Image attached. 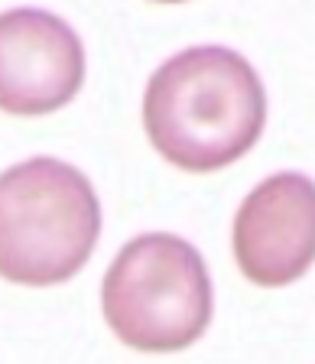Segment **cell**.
<instances>
[{"label": "cell", "instance_id": "cell-4", "mask_svg": "<svg viewBox=\"0 0 315 364\" xmlns=\"http://www.w3.org/2000/svg\"><path fill=\"white\" fill-rule=\"evenodd\" d=\"M240 273L267 289L289 287L315 257V186L302 173H277L247 192L231 225Z\"/></svg>", "mask_w": 315, "mask_h": 364}, {"label": "cell", "instance_id": "cell-5", "mask_svg": "<svg viewBox=\"0 0 315 364\" xmlns=\"http://www.w3.org/2000/svg\"><path fill=\"white\" fill-rule=\"evenodd\" d=\"M85 49L62 16L36 7L0 14V111L43 117L82 91Z\"/></svg>", "mask_w": 315, "mask_h": 364}, {"label": "cell", "instance_id": "cell-3", "mask_svg": "<svg viewBox=\"0 0 315 364\" xmlns=\"http://www.w3.org/2000/svg\"><path fill=\"white\" fill-rule=\"evenodd\" d=\"M101 312L127 348L173 355L196 345L211 322V280L202 254L166 231L117 250L101 283Z\"/></svg>", "mask_w": 315, "mask_h": 364}, {"label": "cell", "instance_id": "cell-2", "mask_svg": "<svg viewBox=\"0 0 315 364\" xmlns=\"http://www.w3.org/2000/svg\"><path fill=\"white\" fill-rule=\"evenodd\" d=\"M101 235V205L82 169L36 156L0 173V277L20 287L72 280Z\"/></svg>", "mask_w": 315, "mask_h": 364}, {"label": "cell", "instance_id": "cell-1", "mask_svg": "<svg viewBox=\"0 0 315 364\" xmlns=\"http://www.w3.org/2000/svg\"><path fill=\"white\" fill-rule=\"evenodd\" d=\"M267 91L257 68L225 46H192L166 59L143 91L153 150L186 169L218 173L260 140Z\"/></svg>", "mask_w": 315, "mask_h": 364}]
</instances>
